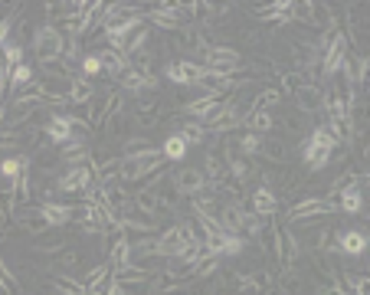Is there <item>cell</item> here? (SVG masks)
I'll return each mask as SVG.
<instances>
[{"label":"cell","mask_w":370,"mask_h":295,"mask_svg":"<svg viewBox=\"0 0 370 295\" xmlns=\"http://www.w3.org/2000/svg\"><path fill=\"white\" fill-rule=\"evenodd\" d=\"M33 53L40 63H53V59H63L65 56V36L56 30L53 23L49 27H40L36 36H33Z\"/></svg>","instance_id":"6da1fadb"},{"label":"cell","mask_w":370,"mask_h":295,"mask_svg":"<svg viewBox=\"0 0 370 295\" xmlns=\"http://www.w3.org/2000/svg\"><path fill=\"white\" fill-rule=\"evenodd\" d=\"M200 66L210 69V73H223V76H233L242 69V56L229 46H207V53L200 56Z\"/></svg>","instance_id":"7a4b0ae2"},{"label":"cell","mask_w":370,"mask_h":295,"mask_svg":"<svg viewBox=\"0 0 370 295\" xmlns=\"http://www.w3.org/2000/svg\"><path fill=\"white\" fill-rule=\"evenodd\" d=\"M348 50H350V40L344 33H334L325 50V56H321V63H318V73H321V76H334L341 66L348 63Z\"/></svg>","instance_id":"3957f363"},{"label":"cell","mask_w":370,"mask_h":295,"mask_svg":"<svg viewBox=\"0 0 370 295\" xmlns=\"http://www.w3.org/2000/svg\"><path fill=\"white\" fill-rule=\"evenodd\" d=\"M331 213H338V204H331L325 197H308L302 204H295L288 210V220L292 223H305V220H321V217H331Z\"/></svg>","instance_id":"277c9868"},{"label":"cell","mask_w":370,"mask_h":295,"mask_svg":"<svg viewBox=\"0 0 370 295\" xmlns=\"http://www.w3.org/2000/svg\"><path fill=\"white\" fill-rule=\"evenodd\" d=\"M203 66L200 63H190V59H177V63L167 66V79L174 82V86H196L200 79H203Z\"/></svg>","instance_id":"5b68a950"},{"label":"cell","mask_w":370,"mask_h":295,"mask_svg":"<svg viewBox=\"0 0 370 295\" xmlns=\"http://www.w3.org/2000/svg\"><path fill=\"white\" fill-rule=\"evenodd\" d=\"M88 184H92V167H88V164H76V167H69V171L56 181V187H59L63 194H79V190H88Z\"/></svg>","instance_id":"8992f818"},{"label":"cell","mask_w":370,"mask_h":295,"mask_svg":"<svg viewBox=\"0 0 370 295\" xmlns=\"http://www.w3.org/2000/svg\"><path fill=\"white\" fill-rule=\"evenodd\" d=\"M223 105H226V98H219V96H203V98H196V102H187V115H194V119H200V125L210 119H217L219 112H223Z\"/></svg>","instance_id":"52a82bcc"},{"label":"cell","mask_w":370,"mask_h":295,"mask_svg":"<svg viewBox=\"0 0 370 295\" xmlns=\"http://www.w3.org/2000/svg\"><path fill=\"white\" fill-rule=\"evenodd\" d=\"M171 181H174V187L187 197H196L203 187H207V177H203V171H196V167H180Z\"/></svg>","instance_id":"ba28073f"},{"label":"cell","mask_w":370,"mask_h":295,"mask_svg":"<svg viewBox=\"0 0 370 295\" xmlns=\"http://www.w3.org/2000/svg\"><path fill=\"white\" fill-rule=\"evenodd\" d=\"M151 190L157 194V204H161L164 213H174V210L180 207V200H184V194L174 187V181H164V174H161V181L151 184Z\"/></svg>","instance_id":"9c48e42d"},{"label":"cell","mask_w":370,"mask_h":295,"mask_svg":"<svg viewBox=\"0 0 370 295\" xmlns=\"http://www.w3.org/2000/svg\"><path fill=\"white\" fill-rule=\"evenodd\" d=\"M292 98H295V105H298L302 115H315V112H321V89H318L315 82H305Z\"/></svg>","instance_id":"30bf717a"},{"label":"cell","mask_w":370,"mask_h":295,"mask_svg":"<svg viewBox=\"0 0 370 295\" xmlns=\"http://www.w3.org/2000/svg\"><path fill=\"white\" fill-rule=\"evenodd\" d=\"M13 220H17V223H20L26 233H46V229H49V220H46V213L40 207H30V210H20V207H17Z\"/></svg>","instance_id":"8fae6325"},{"label":"cell","mask_w":370,"mask_h":295,"mask_svg":"<svg viewBox=\"0 0 370 295\" xmlns=\"http://www.w3.org/2000/svg\"><path fill=\"white\" fill-rule=\"evenodd\" d=\"M109 266L111 273H121L131 266V240L128 236H115V243L109 246Z\"/></svg>","instance_id":"7c38bea8"},{"label":"cell","mask_w":370,"mask_h":295,"mask_svg":"<svg viewBox=\"0 0 370 295\" xmlns=\"http://www.w3.org/2000/svg\"><path fill=\"white\" fill-rule=\"evenodd\" d=\"M43 131H46V138H49V142L63 148V144L72 138V119H69V115H53V119L46 121Z\"/></svg>","instance_id":"4fadbf2b"},{"label":"cell","mask_w":370,"mask_h":295,"mask_svg":"<svg viewBox=\"0 0 370 295\" xmlns=\"http://www.w3.org/2000/svg\"><path fill=\"white\" fill-rule=\"evenodd\" d=\"M157 56L148 53V50H141V53L128 56V69L131 73H138V76H144L148 82H154V76H157V63H154Z\"/></svg>","instance_id":"5bb4252c"},{"label":"cell","mask_w":370,"mask_h":295,"mask_svg":"<svg viewBox=\"0 0 370 295\" xmlns=\"http://www.w3.org/2000/svg\"><path fill=\"white\" fill-rule=\"evenodd\" d=\"M252 210H256V217H275L279 197L272 194V187H259V190L252 194Z\"/></svg>","instance_id":"9a60e30c"},{"label":"cell","mask_w":370,"mask_h":295,"mask_svg":"<svg viewBox=\"0 0 370 295\" xmlns=\"http://www.w3.org/2000/svg\"><path fill=\"white\" fill-rule=\"evenodd\" d=\"M338 250L344 252V256H360V252L367 250V236H364L360 229H348V233L338 236Z\"/></svg>","instance_id":"2e32d148"},{"label":"cell","mask_w":370,"mask_h":295,"mask_svg":"<svg viewBox=\"0 0 370 295\" xmlns=\"http://www.w3.org/2000/svg\"><path fill=\"white\" fill-rule=\"evenodd\" d=\"M98 63H102V73H109V76H118V79L125 76V69H128V59H125L121 53H115V50H109V46L98 53Z\"/></svg>","instance_id":"e0dca14e"},{"label":"cell","mask_w":370,"mask_h":295,"mask_svg":"<svg viewBox=\"0 0 370 295\" xmlns=\"http://www.w3.org/2000/svg\"><path fill=\"white\" fill-rule=\"evenodd\" d=\"M40 210L46 213V220H49V227H65L69 220L76 217V207H69V204H53V200H49V204H43Z\"/></svg>","instance_id":"ac0fdd59"},{"label":"cell","mask_w":370,"mask_h":295,"mask_svg":"<svg viewBox=\"0 0 370 295\" xmlns=\"http://www.w3.org/2000/svg\"><path fill=\"white\" fill-rule=\"evenodd\" d=\"M92 96H95V86H92L88 79L76 76L72 82H69V102H72V105H88Z\"/></svg>","instance_id":"d6986e66"},{"label":"cell","mask_w":370,"mask_h":295,"mask_svg":"<svg viewBox=\"0 0 370 295\" xmlns=\"http://www.w3.org/2000/svg\"><path fill=\"white\" fill-rule=\"evenodd\" d=\"M259 154L265 158V161H272V164H285V158H288V148H285L282 138H262Z\"/></svg>","instance_id":"ffe728a7"},{"label":"cell","mask_w":370,"mask_h":295,"mask_svg":"<svg viewBox=\"0 0 370 295\" xmlns=\"http://www.w3.org/2000/svg\"><path fill=\"white\" fill-rule=\"evenodd\" d=\"M331 161V148H325V144H318L315 138H308L305 144V164L308 167H315V171H321L325 164Z\"/></svg>","instance_id":"44dd1931"},{"label":"cell","mask_w":370,"mask_h":295,"mask_svg":"<svg viewBox=\"0 0 370 295\" xmlns=\"http://www.w3.org/2000/svg\"><path fill=\"white\" fill-rule=\"evenodd\" d=\"M161 154H164V161H184V158H187V142L174 131V135H167V138H164Z\"/></svg>","instance_id":"7402d4cb"},{"label":"cell","mask_w":370,"mask_h":295,"mask_svg":"<svg viewBox=\"0 0 370 295\" xmlns=\"http://www.w3.org/2000/svg\"><path fill=\"white\" fill-rule=\"evenodd\" d=\"M53 289H56V295H88L86 292V282L82 279H72L69 273H59L53 279Z\"/></svg>","instance_id":"603a6c76"},{"label":"cell","mask_w":370,"mask_h":295,"mask_svg":"<svg viewBox=\"0 0 370 295\" xmlns=\"http://www.w3.org/2000/svg\"><path fill=\"white\" fill-rule=\"evenodd\" d=\"M134 207H138V213H144V217L164 213L161 204H157V194H154L151 187H144V190H138V194H134Z\"/></svg>","instance_id":"cb8c5ba5"},{"label":"cell","mask_w":370,"mask_h":295,"mask_svg":"<svg viewBox=\"0 0 370 295\" xmlns=\"http://www.w3.org/2000/svg\"><path fill=\"white\" fill-rule=\"evenodd\" d=\"M272 125H275L272 112H265V109H252L249 112V128H252V135H269V131H272Z\"/></svg>","instance_id":"d4e9b609"},{"label":"cell","mask_w":370,"mask_h":295,"mask_svg":"<svg viewBox=\"0 0 370 295\" xmlns=\"http://www.w3.org/2000/svg\"><path fill=\"white\" fill-rule=\"evenodd\" d=\"M33 82V66H26V63H20V66H13L10 69V76H7V89H26Z\"/></svg>","instance_id":"484cf974"},{"label":"cell","mask_w":370,"mask_h":295,"mask_svg":"<svg viewBox=\"0 0 370 295\" xmlns=\"http://www.w3.org/2000/svg\"><path fill=\"white\" fill-rule=\"evenodd\" d=\"M118 86H121V92H125V96H131V92L138 96V92H144V89H148V86H154V82H148L144 76H138V73H131V69H125V76L118 79Z\"/></svg>","instance_id":"4316f807"},{"label":"cell","mask_w":370,"mask_h":295,"mask_svg":"<svg viewBox=\"0 0 370 295\" xmlns=\"http://www.w3.org/2000/svg\"><path fill=\"white\" fill-rule=\"evenodd\" d=\"M338 210H341V213H360V210H364L360 187H354V190H344V194L338 197Z\"/></svg>","instance_id":"83f0119b"},{"label":"cell","mask_w":370,"mask_h":295,"mask_svg":"<svg viewBox=\"0 0 370 295\" xmlns=\"http://www.w3.org/2000/svg\"><path fill=\"white\" fill-rule=\"evenodd\" d=\"M161 119H164V112L157 109V105H141V109L134 112V125H138V128H154Z\"/></svg>","instance_id":"f1b7e54d"},{"label":"cell","mask_w":370,"mask_h":295,"mask_svg":"<svg viewBox=\"0 0 370 295\" xmlns=\"http://www.w3.org/2000/svg\"><path fill=\"white\" fill-rule=\"evenodd\" d=\"M177 135H180V138H184L187 144H200L203 142V135H207V128H203V125H200V121H180V131H177Z\"/></svg>","instance_id":"f546056e"},{"label":"cell","mask_w":370,"mask_h":295,"mask_svg":"<svg viewBox=\"0 0 370 295\" xmlns=\"http://www.w3.org/2000/svg\"><path fill=\"white\" fill-rule=\"evenodd\" d=\"M26 158H3L0 161V177H7V181H17V177L26 171Z\"/></svg>","instance_id":"4dcf8cb0"},{"label":"cell","mask_w":370,"mask_h":295,"mask_svg":"<svg viewBox=\"0 0 370 295\" xmlns=\"http://www.w3.org/2000/svg\"><path fill=\"white\" fill-rule=\"evenodd\" d=\"M219 269V256H210V252H203L200 259L194 262V279H203V275H213Z\"/></svg>","instance_id":"1f68e13d"},{"label":"cell","mask_w":370,"mask_h":295,"mask_svg":"<svg viewBox=\"0 0 370 295\" xmlns=\"http://www.w3.org/2000/svg\"><path fill=\"white\" fill-rule=\"evenodd\" d=\"M43 73L46 76H53V79H63V82H72V66L63 63V59H53V63H43Z\"/></svg>","instance_id":"d6a6232c"},{"label":"cell","mask_w":370,"mask_h":295,"mask_svg":"<svg viewBox=\"0 0 370 295\" xmlns=\"http://www.w3.org/2000/svg\"><path fill=\"white\" fill-rule=\"evenodd\" d=\"M259 144H262V135L246 131V135L240 138V144H236V151H240L242 158H252V154H259Z\"/></svg>","instance_id":"836d02e7"},{"label":"cell","mask_w":370,"mask_h":295,"mask_svg":"<svg viewBox=\"0 0 370 295\" xmlns=\"http://www.w3.org/2000/svg\"><path fill=\"white\" fill-rule=\"evenodd\" d=\"M279 98H282V92H279V89H262L259 96L252 98L249 109H272V105H279Z\"/></svg>","instance_id":"e575fe53"},{"label":"cell","mask_w":370,"mask_h":295,"mask_svg":"<svg viewBox=\"0 0 370 295\" xmlns=\"http://www.w3.org/2000/svg\"><path fill=\"white\" fill-rule=\"evenodd\" d=\"M279 82H282V92H285V96H295V92H298V89L308 82V79L302 76V73H282V79H279Z\"/></svg>","instance_id":"d590c367"},{"label":"cell","mask_w":370,"mask_h":295,"mask_svg":"<svg viewBox=\"0 0 370 295\" xmlns=\"http://www.w3.org/2000/svg\"><path fill=\"white\" fill-rule=\"evenodd\" d=\"M102 73V63H98V53H88V56H82V76H98Z\"/></svg>","instance_id":"8d00e7d4"},{"label":"cell","mask_w":370,"mask_h":295,"mask_svg":"<svg viewBox=\"0 0 370 295\" xmlns=\"http://www.w3.org/2000/svg\"><path fill=\"white\" fill-rule=\"evenodd\" d=\"M17 144H20V135H17V131H3V135H0V148H17Z\"/></svg>","instance_id":"74e56055"},{"label":"cell","mask_w":370,"mask_h":295,"mask_svg":"<svg viewBox=\"0 0 370 295\" xmlns=\"http://www.w3.org/2000/svg\"><path fill=\"white\" fill-rule=\"evenodd\" d=\"M10 30H13V20H0V46L10 43Z\"/></svg>","instance_id":"f35d334b"},{"label":"cell","mask_w":370,"mask_h":295,"mask_svg":"<svg viewBox=\"0 0 370 295\" xmlns=\"http://www.w3.org/2000/svg\"><path fill=\"white\" fill-rule=\"evenodd\" d=\"M3 115H7V109H3V98H0V121H3Z\"/></svg>","instance_id":"ab89813d"}]
</instances>
